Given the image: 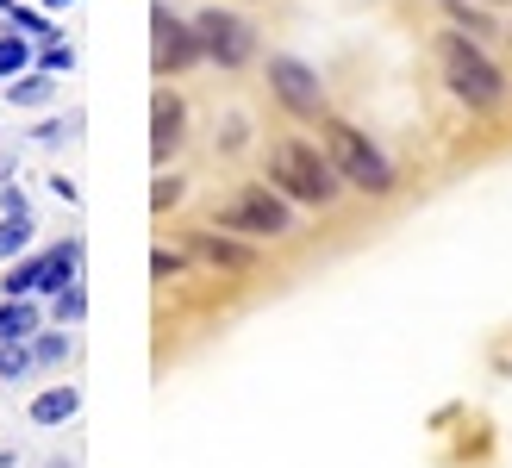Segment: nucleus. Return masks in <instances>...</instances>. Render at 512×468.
Instances as JSON below:
<instances>
[{
    "instance_id": "10",
    "label": "nucleus",
    "mask_w": 512,
    "mask_h": 468,
    "mask_svg": "<svg viewBox=\"0 0 512 468\" xmlns=\"http://www.w3.org/2000/svg\"><path fill=\"white\" fill-rule=\"evenodd\" d=\"M50 94H57V75H50V69H19L13 82H7V100H13V107H44Z\"/></svg>"
},
{
    "instance_id": "11",
    "label": "nucleus",
    "mask_w": 512,
    "mask_h": 468,
    "mask_svg": "<svg viewBox=\"0 0 512 468\" xmlns=\"http://www.w3.org/2000/svg\"><path fill=\"white\" fill-rule=\"evenodd\" d=\"M194 250L207 256V263H219V269H250V263H256V256H250V244H232L219 225H213V231H200V244H194Z\"/></svg>"
},
{
    "instance_id": "16",
    "label": "nucleus",
    "mask_w": 512,
    "mask_h": 468,
    "mask_svg": "<svg viewBox=\"0 0 512 468\" xmlns=\"http://www.w3.org/2000/svg\"><path fill=\"white\" fill-rule=\"evenodd\" d=\"M38 269H44V256H13V269H7V281H0V288H7V300H19V294H32V288H38Z\"/></svg>"
},
{
    "instance_id": "25",
    "label": "nucleus",
    "mask_w": 512,
    "mask_h": 468,
    "mask_svg": "<svg viewBox=\"0 0 512 468\" xmlns=\"http://www.w3.org/2000/svg\"><path fill=\"white\" fill-rule=\"evenodd\" d=\"M7 181H13V156H0V188H7Z\"/></svg>"
},
{
    "instance_id": "24",
    "label": "nucleus",
    "mask_w": 512,
    "mask_h": 468,
    "mask_svg": "<svg viewBox=\"0 0 512 468\" xmlns=\"http://www.w3.org/2000/svg\"><path fill=\"white\" fill-rule=\"evenodd\" d=\"M0 213H32V206H25L19 188H0Z\"/></svg>"
},
{
    "instance_id": "7",
    "label": "nucleus",
    "mask_w": 512,
    "mask_h": 468,
    "mask_svg": "<svg viewBox=\"0 0 512 468\" xmlns=\"http://www.w3.org/2000/svg\"><path fill=\"white\" fill-rule=\"evenodd\" d=\"M200 57H207V50H200V32H194V25L169 19V13L157 7V50H150L157 75H175V69H188V63H200Z\"/></svg>"
},
{
    "instance_id": "6",
    "label": "nucleus",
    "mask_w": 512,
    "mask_h": 468,
    "mask_svg": "<svg viewBox=\"0 0 512 468\" xmlns=\"http://www.w3.org/2000/svg\"><path fill=\"white\" fill-rule=\"evenodd\" d=\"M269 88L281 94V107L300 113V119H319L325 107V88H319V75L306 69L300 57H269Z\"/></svg>"
},
{
    "instance_id": "23",
    "label": "nucleus",
    "mask_w": 512,
    "mask_h": 468,
    "mask_svg": "<svg viewBox=\"0 0 512 468\" xmlns=\"http://www.w3.org/2000/svg\"><path fill=\"white\" fill-rule=\"evenodd\" d=\"M150 269H157V281H169V275H182V256H175V250H157V256H150Z\"/></svg>"
},
{
    "instance_id": "3",
    "label": "nucleus",
    "mask_w": 512,
    "mask_h": 468,
    "mask_svg": "<svg viewBox=\"0 0 512 468\" xmlns=\"http://www.w3.org/2000/svg\"><path fill=\"white\" fill-rule=\"evenodd\" d=\"M325 156H331V169H338L350 188H363V194H388L394 188L388 156L356 132V125H344V119H325Z\"/></svg>"
},
{
    "instance_id": "26",
    "label": "nucleus",
    "mask_w": 512,
    "mask_h": 468,
    "mask_svg": "<svg viewBox=\"0 0 512 468\" xmlns=\"http://www.w3.org/2000/svg\"><path fill=\"white\" fill-rule=\"evenodd\" d=\"M44 7H50V13H63V7H75V0H44Z\"/></svg>"
},
{
    "instance_id": "2",
    "label": "nucleus",
    "mask_w": 512,
    "mask_h": 468,
    "mask_svg": "<svg viewBox=\"0 0 512 468\" xmlns=\"http://www.w3.org/2000/svg\"><path fill=\"white\" fill-rule=\"evenodd\" d=\"M269 181L288 200H306V206H331L344 188V175L331 169V156H319V144H306V138H288V144L269 150Z\"/></svg>"
},
{
    "instance_id": "1",
    "label": "nucleus",
    "mask_w": 512,
    "mask_h": 468,
    "mask_svg": "<svg viewBox=\"0 0 512 468\" xmlns=\"http://www.w3.org/2000/svg\"><path fill=\"white\" fill-rule=\"evenodd\" d=\"M438 63H444V82H450V94L463 100V107L494 113L500 100H506V75L494 69V57H488V50H481L469 32H444Z\"/></svg>"
},
{
    "instance_id": "20",
    "label": "nucleus",
    "mask_w": 512,
    "mask_h": 468,
    "mask_svg": "<svg viewBox=\"0 0 512 468\" xmlns=\"http://www.w3.org/2000/svg\"><path fill=\"white\" fill-rule=\"evenodd\" d=\"M444 7L456 13V25H469V38H481V32H494V25H488V19H481V13L469 7V0H444Z\"/></svg>"
},
{
    "instance_id": "27",
    "label": "nucleus",
    "mask_w": 512,
    "mask_h": 468,
    "mask_svg": "<svg viewBox=\"0 0 512 468\" xmlns=\"http://www.w3.org/2000/svg\"><path fill=\"white\" fill-rule=\"evenodd\" d=\"M13 7H19V0H0V19H13Z\"/></svg>"
},
{
    "instance_id": "14",
    "label": "nucleus",
    "mask_w": 512,
    "mask_h": 468,
    "mask_svg": "<svg viewBox=\"0 0 512 468\" xmlns=\"http://www.w3.org/2000/svg\"><path fill=\"white\" fill-rule=\"evenodd\" d=\"M25 244H32V213H0V263L25 256Z\"/></svg>"
},
{
    "instance_id": "22",
    "label": "nucleus",
    "mask_w": 512,
    "mask_h": 468,
    "mask_svg": "<svg viewBox=\"0 0 512 468\" xmlns=\"http://www.w3.org/2000/svg\"><path fill=\"white\" fill-rule=\"evenodd\" d=\"M175 200H182V181H175V175H163V181H157V194H150V206H157V213H169Z\"/></svg>"
},
{
    "instance_id": "9",
    "label": "nucleus",
    "mask_w": 512,
    "mask_h": 468,
    "mask_svg": "<svg viewBox=\"0 0 512 468\" xmlns=\"http://www.w3.org/2000/svg\"><path fill=\"white\" fill-rule=\"evenodd\" d=\"M75 269H82V244H57V250H44V269H38V288L32 294H63Z\"/></svg>"
},
{
    "instance_id": "12",
    "label": "nucleus",
    "mask_w": 512,
    "mask_h": 468,
    "mask_svg": "<svg viewBox=\"0 0 512 468\" xmlns=\"http://www.w3.org/2000/svg\"><path fill=\"white\" fill-rule=\"evenodd\" d=\"M75 412H82V394H75V387H44L32 400V425H63Z\"/></svg>"
},
{
    "instance_id": "17",
    "label": "nucleus",
    "mask_w": 512,
    "mask_h": 468,
    "mask_svg": "<svg viewBox=\"0 0 512 468\" xmlns=\"http://www.w3.org/2000/svg\"><path fill=\"white\" fill-rule=\"evenodd\" d=\"M32 350H25V344H0V381H19V375H32Z\"/></svg>"
},
{
    "instance_id": "21",
    "label": "nucleus",
    "mask_w": 512,
    "mask_h": 468,
    "mask_svg": "<svg viewBox=\"0 0 512 468\" xmlns=\"http://www.w3.org/2000/svg\"><path fill=\"white\" fill-rule=\"evenodd\" d=\"M32 356H38V362H63V356H69V337H63V331H44Z\"/></svg>"
},
{
    "instance_id": "8",
    "label": "nucleus",
    "mask_w": 512,
    "mask_h": 468,
    "mask_svg": "<svg viewBox=\"0 0 512 468\" xmlns=\"http://www.w3.org/2000/svg\"><path fill=\"white\" fill-rule=\"evenodd\" d=\"M182 144V100L175 94H157V107H150V156L169 163V150Z\"/></svg>"
},
{
    "instance_id": "18",
    "label": "nucleus",
    "mask_w": 512,
    "mask_h": 468,
    "mask_svg": "<svg viewBox=\"0 0 512 468\" xmlns=\"http://www.w3.org/2000/svg\"><path fill=\"white\" fill-rule=\"evenodd\" d=\"M38 69H50V75H69V69H75V50H69L63 38H50V44H44V63H38Z\"/></svg>"
},
{
    "instance_id": "4",
    "label": "nucleus",
    "mask_w": 512,
    "mask_h": 468,
    "mask_svg": "<svg viewBox=\"0 0 512 468\" xmlns=\"http://www.w3.org/2000/svg\"><path fill=\"white\" fill-rule=\"evenodd\" d=\"M213 225L238 231V238H281V231H294V213H288L281 188H244L238 200H225L213 213Z\"/></svg>"
},
{
    "instance_id": "15",
    "label": "nucleus",
    "mask_w": 512,
    "mask_h": 468,
    "mask_svg": "<svg viewBox=\"0 0 512 468\" xmlns=\"http://www.w3.org/2000/svg\"><path fill=\"white\" fill-rule=\"evenodd\" d=\"M19 69H32V38H25V32H0V75L13 82Z\"/></svg>"
},
{
    "instance_id": "19",
    "label": "nucleus",
    "mask_w": 512,
    "mask_h": 468,
    "mask_svg": "<svg viewBox=\"0 0 512 468\" xmlns=\"http://www.w3.org/2000/svg\"><path fill=\"white\" fill-rule=\"evenodd\" d=\"M82 312H88V294H82V288H75V281H69V288L57 294V319H63V325H75V319H82Z\"/></svg>"
},
{
    "instance_id": "5",
    "label": "nucleus",
    "mask_w": 512,
    "mask_h": 468,
    "mask_svg": "<svg viewBox=\"0 0 512 468\" xmlns=\"http://www.w3.org/2000/svg\"><path fill=\"white\" fill-rule=\"evenodd\" d=\"M194 32H200V50H207L219 69H238V63L256 57V32H250L238 13H219V7H213V13L194 19Z\"/></svg>"
},
{
    "instance_id": "13",
    "label": "nucleus",
    "mask_w": 512,
    "mask_h": 468,
    "mask_svg": "<svg viewBox=\"0 0 512 468\" xmlns=\"http://www.w3.org/2000/svg\"><path fill=\"white\" fill-rule=\"evenodd\" d=\"M38 331V306L32 300H7V306H0V344H25V337H32Z\"/></svg>"
},
{
    "instance_id": "28",
    "label": "nucleus",
    "mask_w": 512,
    "mask_h": 468,
    "mask_svg": "<svg viewBox=\"0 0 512 468\" xmlns=\"http://www.w3.org/2000/svg\"><path fill=\"white\" fill-rule=\"evenodd\" d=\"M506 38H512V32H506Z\"/></svg>"
}]
</instances>
